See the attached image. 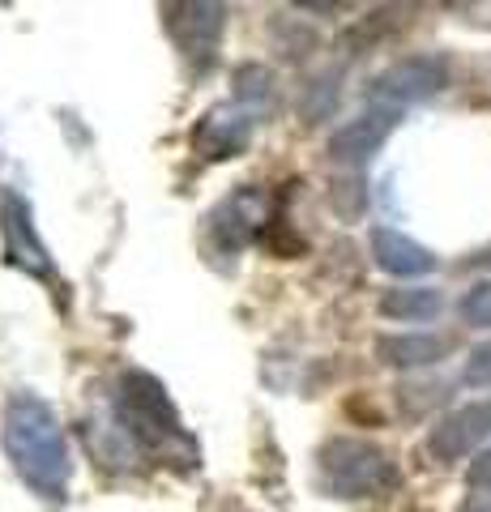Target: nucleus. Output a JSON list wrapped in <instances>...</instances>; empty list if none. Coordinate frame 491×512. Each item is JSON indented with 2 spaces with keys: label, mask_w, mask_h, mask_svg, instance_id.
<instances>
[{
  "label": "nucleus",
  "mask_w": 491,
  "mask_h": 512,
  "mask_svg": "<svg viewBox=\"0 0 491 512\" xmlns=\"http://www.w3.org/2000/svg\"><path fill=\"white\" fill-rule=\"evenodd\" d=\"M5 453L13 461L22 483L43 495V500H65L69 495V474H73V457H69V440L60 427L56 410L35 393H13L5 406Z\"/></svg>",
  "instance_id": "f257e3e1"
},
{
  "label": "nucleus",
  "mask_w": 491,
  "mask_h": 512,
  "mask_svg": "<svg viewBox=\"0 0 491 512\" xmlns=\"http://www.w3.org/2000/svg\"><path fill=\"white\" fill-rule=\"evenodd\" d=\"M116 414L124 423L120 427L124 440L154 448V453H163V457H176L180 466H193L197 461V444L188 440L167 389L150 372H124L120 393H116Z\"/></svg>",
  "instance_id": "f03ea898"
},
{
  "label": "nucleus",
  "mask_w": 491,
  "mask_h": 512,
  "mask_svg": "<svg viewBox=\"0 0 491 512\" xmlns=\"http://www.w3.org/2000/svg\"><path fill=\"white\" fill-rule=\"evenodd\" d=\"M321 466V487L334 491L338 500H368V495H385L398 487V466L385 448H376L368 440L338 436L321 448L316 457Z\"/></svg>",
  "instance_id": "7ed1b4c3"
},
{
  "label": "nucleus",
  "mask_w": 491,
  "mask_h": 512,
  "mask_svg": "<svg viewBox=\"0 0 491 512\" xmlns=\"http://www.w3.org/2000/svg\"><path fill=\"white\" fill-rule=\"evenodd\" d=\"M445 82H449V64L440 56H406L389 64L372 82V99H380V107H406L440 94Z\"/></svg>",
  "instance_id": "20e7f679"
},
{
  "label": "nucleus",
  "mask_w": 491,
  "mask_h": 512,
  "mask_svg": "<svg viewBox=\"0 0 491 512\" xmlns=\"http://www.w3.org/2000/svg\"><path fill=\"white\" fill-rule=\"evenodd\" d=\"M163 22L171 30V39L180 43V52L197 69H205L218 56V43H223L227 9L223 5H163Z\"/></svg>",
  "instance_id": "39448f33"
},
{
  "label": "nucleus",
  "mask_w": 491,
  "mask_h": 512,
  "mask_svg": "<svg viewBox=\"0 0 491 512\" xmlns=\"http://www.w3.org/2000/svg\"><path fill=\"white\" fill-rule=\"evenodd\" d=\"M398 128V107H368L363 116L346 120L334 137H329V158L342 167H359L385 146L389 133Z\"/></svg>",
  "instance_id": "423d86ee"
},
{
  "label": "nucleus",
  "mask_w": 491,
  "mask_h": 512,
  "mask_svg": "<svg viewBox=\"0 0 491 512\" xmlns=\"http://www.w3.org/2000/svg\"><path fill=\"white\" fill-rule=\"evenodd\" d=\"M252 111L240 107V103H223L214 111H205V120L193 128V146L201 158H210V163H223V158H235L244 154V146L252 141Z\"/></svg>",
  "instance_id": "0eeeda50"
},
{
  "label": "nucleus",
  "mask_w": 491,
  "mask_h": 512,
  "mask_svg": "<svg viewBox=\"0 0 491 512\" xmlns=\"http://www.w3.org/2000/svg\"><path fill=\"white\" fill-rule=\"evenodd\" d=\"M483 440H491V397L445 414V419L432 427V440H427V448H432L440 461H462Z\"/></svg>",
  "instance_id": "6e6552de"
},
{
  "label": "nucleus",
  "mask_w": 491,
  "mask_h": 512,
  "mask_svg": "<svg viewBox=\"0 0 491 512\" xmlns=\"http://www.w3.org/2000/svg\"><path fill=\"white\" fill-rule=\"evenodd\" d=\"M0 231H5V256L13 265L26 269V274H35V278L52 274L47 248L39 244L35 222H30V205L18 197V192H5V201H0Z\"/></svg>",
  "instance_id": "1a4fd4ad"
},
{
  "label": "nucleus",
  "mask_w": 491,
  "mask_h": 512,
  "mask_svg": "<svg viewBox=\"0 0 491 512\" xmlns=\"http://www.w3.org/2000/svg\"><path fill=\"white\" fill-rule=\"evenodd\" d=\"M372 256H376V265L393 278H427L436 269V256L427 252L419 239H410V235L393 231V227L372 231Z\"/></svg>",
  "instance_id": "9d476101"
},
{
  "label": "nucleus",
  "mask_w": 491,
  "mask_h": 512,
  "mask_svg": "<svg viewBox=\"0 0 491 512\" xmlns=\"http://www.w3.org/2000/svg\"><path fill=\"white\" fill-rule=\"evenodd\" d=\"M214 239L223 248H231V252H240L248 239H252V231L265 222V205H261V197L252 188H244V192H235V197H227L223 205L214 210Z\"/></svg>",
  "instance_id": "9b49d317"
},
{
  "label": "nucleus",
  "mask_w": 491,
  "mask_h": 512,
  "mask_svg": "<svg viewBox=\"0 0 491 512\" xmlns=\"http://www.w3.org/2000/svg\"><path fill=\"white\" fill-rule=\"evenodd\" d=\"M449 355V338H440V333H385V338L376 342V359L389 363V367H432Z\"/></svg>",
  "instance_id": "f8f14e48"
},
{
  "label": "nucleus",
  "mask_w": 491,
  "mask_h": 512,
  "mask_svg": "<svg viewBox=\"0 0 491 512\" xmlns=\"http://www.w3.org/2000/svg\"><path fill=\"white\" fill-rule=\"evenodd\" d=\"M445 308V295L432 286H393L380 295V316L389 320H432Z\"/></svg>",
  "instance_id": "ddd939ff"
},
{
  "label": "nucleus",
  "mask_w": 491,
  "mask_h": 512,
  "mask_svg": "<svg viewBox=\"0 0 491 512\" xmlns=\"http://www.w3.org/2000/svg\"><path fill=\"white\" fill-rule=\"evenodd\" d=\"M235 82H240V86H235V103L248 107L252 116L269 111V99H274V73L261 69V64H244Z\"/></svg>",
  "instance_id": "4468645a"
},
{
  "label": "nucleus",
  "mask_w": 491,
  "mask_h": 512,
  "mask_svg": "<svg viewBox=\"0 0 491 512\" xmlns=\"http://www.w3.org/2000/svg\"><path fill=\"white\" fill-rule=\"evenodd\" d=\"M462 320L474 329H491V282L470 286L466 299H462Z\"/></svg>",
  "instance_id": "2eb2a0df"
},
{
  "label": "nucleus",
  "mask_w": 491,
  "mask_h": 512,
  "mask_svg": "<svg viewBox=\"0 0 491 512\" xmlns=\"http://www.w3.org/2000/svg\"><path fill=\"white\" fill-rule=\"evenodd\" d=\"M466 384H474V389H483V384H491V342L474 346L466 355Z\"/></svg>",
  "instance_id": "dca6fc26"
},
{
  "label": "nucleus",
  "mask_w": 491,
  "mask_h": 512,
  "mask_svg": "<svg viewBox=\"0 0 491 512\" xmlns=\"http://www.w3.org/2000/svg\"><path fill=\"white\" fill-rule=\"evenodd\" d=\"M466 483H470L474 491H491V448H483V453L470 461V470H466Z\"/></svg>",
  "instance_id": "f3484780"
},
{
  "label": "nucleus",
  "mask_w": 491,
  "mask_h": 512,
  "mask_svg": "<svg viewBox=\"0 0 491 512\" xmlns=\"http://www.w3.org/2000/svg\"><path fill=\"white\" fill-rule=\"evenodd\" d=\"M470 512H491V504H474V508H470Z\"/></svg>",
  "instance_id": "a211bd4d"
}]
</instances>
